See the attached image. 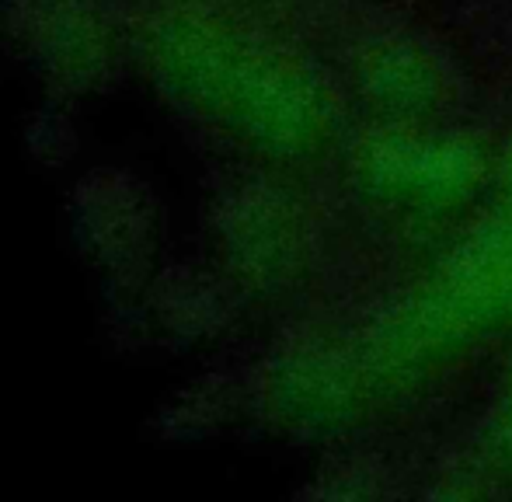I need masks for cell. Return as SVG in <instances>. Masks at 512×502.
Listing matches in <instances>:
<instances>
[{"label":"cell","instance_id":"obj_5","mask_svg":"<svg viewBox=\"0 0 512 502\" xmlns=\"http://www.w3.org/2000/svg\"><path fill=\"white\" fill-rule=\"evenodd\" d=\"M506 182H509V199H512V157H509V171H506Z\"/></svg>","mask_w":512,"mask_h":502},{"label":"cell","instance_id":"obj_1","mask_svg":"<svg viewBox=\"0 0 512 502\" xmlns=\"http://www.w3.org/2000/svg\"><path fill=\"white\" fill-rule=\"evenodd\" d=\"M506 325L512 224H488L446 251L391 307L293 360L290 398L314 419L359 415L418 387Z\"/></svg>","mask_w":512,"mask_h":502},{"label":"cell","instance_id":"obj_3","mask_svg":"<svg viewBox=\"0 0 512 502\" xmlns=\"http://www.w3.org/2000/svg\"><path fill=\"white\" fill-rule=\"evenodd\" d=\"M363 91L373 105L398 119H415L432 109L439 98V74L418 49L391 42L366 56L363 63Z\"/></svg>","mask_w":512,"mask_h":502},{"label":"cell","instance_id":"obj_2","mask_svg":"<svg viewBox=\"0 0 512 502\" xmlns=\"http://www.w3.org/2000/svg\"><path fill=\"white\" fill-rule=\"evenodd\" d=\"M485 175V154L467 136L391 126L356 147V178L370 199L408 213H446L467 203Z\"/></svg>","mask_w":512,"mask_h":502},{"label":"cell","instance_id":"obj_4","mask_svg":"<svg viewBox=\"0 0 512 502\" xmlns=\"http://www.w3.org/2000/svg\"><path fill=\"white\" fill-rule=\"evenodd\" d=\"M488 461L499 464V468H509L512 471V377H509V387L502 394L499 408L492 415V426H488Z\"/></svg>","mask_w":512,"mask_h":502}]
</instances>
